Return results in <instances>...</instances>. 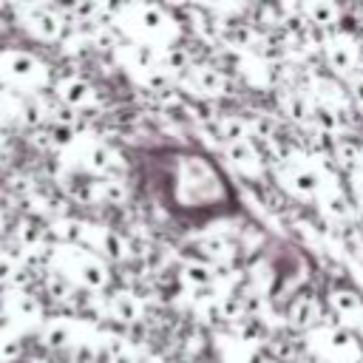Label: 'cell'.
Here are the masks:
<instances>
[{
    "label": "cell",
    "instance_id": "obj_1",
    "mask_svg": "<svg viewBox=\"0 0 363 363\" xmlns=\"http://www.w3.org/2000/svg\"><path fill=\"white\" fill-rule=\"evenodd\" d=\"M3 62L9 65L6 68V77L9 79H26V82H43L45 79V68L34 57H28V54L14 51V54H6Z\"/></svg>",
    "mask_w": 363,
    "mask_h": 363
},
{
    "label": "cell",
    "instance_id": "obj_2",
    "mask_svg": "<svg viewBox=\"0 0 363 363\" xmlns=\"http://www.w3.org/2000/svg\"><path fill=\"white\" fill-rule=\"evenodd\" d=\"M329 303H332V312L337 318L354 320V323L363 320V303H360V298L352 289H332L329 292Z\"/></svg>",
    "mask_w": 363,
    "mask_h": 363
},
{
    "label": "cell",
    "instance_id": "obj_3",
    "mask_svg": "<svg viewBox=\"0 0 363 363\" xmlns=\"http://www.w3.org/2000/svg\"><path fill=\"white\" fill-rule=\"evenodd\" d=\"M326 57H329V62H332L335 71H340V74L354 71L357 51H354V43H352L349 37H337V40H332V45H326Z\"/></svg>",
    "mask_w": 363,
    "mask_h": 363
},
{
    "label": "cell",
    "instance_id": "obj_4",
    "mask_svg": "<svg viewBox=\"0 0 363 363\" xmlns=\"http://www.w3.org/2000/svg\"><path fill=\"white\" fill-rule=\"evenodd\" d=\"M227 153H230V159L238 164V170H241V173H247V176H255V173L261 170V162H258L255 150L250 147V142H244V139H235V142H230Z\"/></svg>",
    "mask_w": 363,
    "mask_h": 363
},
{
    "label": "cell",
    "instance_id": "obj_5",
    "mask_svg": "<svg viewBox=\"0 0 363 363\" xmlns=\"http://www.w3.org/2000/svg\"><path fill=\"white\" fill-rule=\"evenodd\" d=\"M60 96H62L68 105H88V102L94 99L88 82H82V79H77V77L60 82Z\"/></svg>",
    "mask_w": 363,
    "mask_h": 363
},
{
    "label": "cell",
    "instance_id": "obj_6",
    "mask_svg": "<svg viewBox=\"0 0 363 363\" xmlns=\"http://www.w3.org/2000/svg\"><path fill=\"white\" fill-rule=\"evenodd\" d=\"M318 303L312 301V298H306V295H301L295 303H292V309H289V318H292V323L295 326H312L315 320H318Z\"/></svg>",
    "mask_w": 363,
    "mask_h": 363
},
{
    "label": "cell",
    "instance_id": "obj_7",
    "mask_svg": "<svg viewBox=\"0 0 363 363\" xmlns=\"http://www.w3.org/2000/svg\"><path fill=\"white\" fill-rule=\"evenodd\" d=\"M289 187L295 190V193H301V196H315L318 193V187H320V182H318V176L312 173V170H292L289 173Z\"/></svg>",
    "mask_w": 363,
    "mask_h": 363
},
{
    "label": "cell",
    "instance_id": "obj_8",
    "mask_svg": "<svg viewBox=\"0 0 363 363\" xmlns=\"http://www.w3.org/2000/svg\"><path fill=\"white\" fill-rule=\"evenodd\" d=\"M184 278H187L190 284H196V286H204V284L213 281V272H210V267H204V264H187V267H184Z\"/></svg>",
    "mask_w": 363,
    "mask_h": 363
},
{
    "label": "cell",
    "instance_id": "obj_9",
    "mask_svg": "<svg viewBox=\"0 0 363 363\" xmlns=\"http://www.w3.org/2000/svg\"><path fill=\"white\" fill-rule=\"evenodd\" d=\"M113 306H116V315H119L122 320H133V318L139 315V306H136V301H133L130 295H119V298L113 301Z\"/></svg>",
    "mask_w": 363,
    "mask_h": 363
},
{
    "label": "cell",
    "instance_id": "obj_10",
    "mask_svg": "<svg viewBox=\"0 0 363 363\" xmlns=\"http://www.w3.org/2000/svg\"><path fill=\"white\" fill-rule=\"evenodd\" d=\"M306 11L312 14V20H315L318 26H332L335 17H337V9H335V6H309Z\"/></svg>",
    "mask_w": 363,
    "mask_h": 363
},
{
    "label": "cell",
    "instance_id": "obj_11",
    "mask_svg": "<svg viewBox=\"0 0 363 363\" xmlns=\"http://www.w3.org/2000/svg\"><path fill=\"white\" fill-rule=\"evenodd\" d=\"M354 193H357V199L363 201V176H354Z\"/></svg>",
    "mask_w": 363,
    "mask_h": 363
},
{
    "label": "cell",
    "instance_id": "obj_12",
    "mask_svg": "<svg viewBox=\"0 0 363 363\" xmlns=\"http://www.w3.org/2000/svg\"><path fill=\"white\" fill-rule=\"evenodd\" d=\"M360 332H363V320H360Z\"/></svg>",
    "mask_w": 363,
    "mask_h": 363
}]
</instances>
